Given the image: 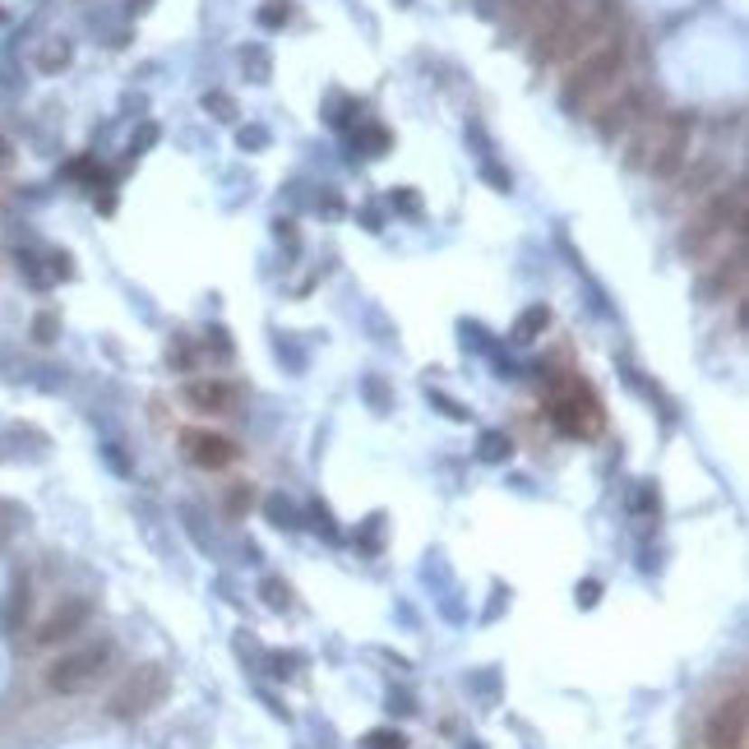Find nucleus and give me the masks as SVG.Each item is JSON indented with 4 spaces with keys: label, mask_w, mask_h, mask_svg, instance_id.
Instances as JSON below:
<instances>
[{
    "label": "nucleus",
    "mask_w": 749,
    "mask_h": 749,
    "mask_svg": "<svg viewBox=\"0 0 749 749\" xmlns=\"http://www.w3.org/2000/svg\"><path fill=\"white\" fill-rule=\"evenodd\" d=\"M689 135H694V116L676 111V116H657V121L639 126L634 139V163L648 167L652 176H676L689 163Z\"/></svg>",
    "instance_id": "obj_1"
},
{
    "label": "nucleus",
    "mask_w": 749,
    "mask_h": 749,
    "mask_svg": "<svg viewBox=\"0 0 749 749\" xmlns=\"http://www.w3.org/2000/svg\"><path fill=\"white\" fill-rule=\"evenodd\" d=\"M620 74H624V42L620 37H602V42H593L583 56H574L565 93L574 102H597V98L620 89Z\"/></svg>",
    "instance_id": "obj_2"
},
{
    "label": "nucleus",
    "mask_w": 749,
    "mask_h": 749,
    "mask_svg": "<svg viewBox=\"0 0 749 749\" xmlns=\"http://www.w3.org/2000/svg\"><path fill=\"white\" fill-rule=\"evenodd\" d=\"M111 661H116V648L107 639L98 643H84V648H70L61 652L47 671H42V685L47 694H61V698H74V694H89L107 671H111Z\"/></svg>",
    "instance_id": "obj_3"
},
{
    "label": "nucleus",
    "mask_w": 749,
    "mask_h": 749,
    "mask_svg": "<svg viewBox=\"0 0 749 749\" xmlns=\"http://www.w3.org/2000/svg\"><path fill=\"white\" fill-rule=\"evenodd\" d=\"M726 236H731V241H740V236H744V185H740V181H735L731 190H717L713 200L698 209V218H694L689 231H685V246H689L694 255H707V246H713V241H717V250H722Z\"/></svg>",
    "instance_id": "obj_4"
},
{
    "label": "nucleus",
    "mask_w": 749,
    "mask_h": 749,
    "mask_svg": "<svg viewBox=\"0 0 749 749\" xmlns=\"http://www.w3.org/2000/svg\"><path fill=\"white\" fill-rule=\"evenodd\" d=\"M163 698H167V671H163V666H139L135 676H126L121 685L111 689L107 713L121 717V722H135V717L153 713Z\"/></svg>",
    "instance_id": "obj_5"
},
{
    "label": "nucleus",
    "mask_w": 749,
    "mask_h": 749,
    "mask_svg": "<svg viewBox=\"0 0 749 749\" xmlns=\"http://www.w3.org/2000/svg\"><path fill=\"white\" fill-rule=\"evenodd\" d=\"M93 620V602L89 597H61L42 624L33 629V648H56V643H70L74 634H84V624Z\"/></svg>",
    "instance_id": "obj_6"
},
{
    "label": "nucleus",
    "mask_w": 749,
    "mask_h": 749,
    "mask_svg": "<svg viewBox=\"0 0 749 749\" xmlns=\"http://www.w3.org/2000/svg\"><path fill=\"white\" fill-rule=\"evenodd\" d=\"M749 707H744V685H735L717 707H713V717H707V749H749Z\"/></svg>",
    "instance_id": "obj_7"
},
{
    "label": "nucleus",
    "mask_w": 749,
    "mask_h": 749,
    "mask_svg": "<svg viewBox=\"0 0 749 749\" xmlns=\"http://www.w3.org/2000/svg\"><path fill=\"white\" fill-rule=\"evenodd\" d=\"M181 449H185V458L194 463V467H204V472H222V467H231L236 458H241V449H236V440L231 435H218V430H181Z\"/></svg>",
    "instance_id": "obj_8"
},
{
    "label": "nucleus",
    "mask_w": 749,
    "mask_h": 749,
    "mask_svg": "<svg viewBox=\"0 0 749 749\" xmlns=\"http://www.w3.org/2000/svg\"><path fill=\"white\" fill-rule=\"evenodd\" d=\"M550 417H556V426L565 430V435H597L602 430V407L587 398L578 384H569L560 398L550 403Z\"/></svg>",
    "instance_id": "obj_9"
},
{
    "label": "nucleus",
    "mask_w": 749,
    "mask_h": 749,
    "mask_svg": "<svg viewBox=\"0 0 749 749\" xmlns=\"http://www.w3.org/2000/svg\"><path fill=\"white\" fill-rule=\"evenodd\" d=\"M181 398L194 407V412H209V417H231L241 407V389L231 379H218V375H200L181 389Z\"/></svg>",
    "instance_id": "obj_10"
},
{
    "label": "nucleus",
    "mask_w": 749,
    "mask_h": 749,
    "mask_svg": "<svg viewBox=\"0 0 749 749\" xmlns=\"http://www.w3.org/2000/svg\"><path fill=\"white\" fill-rule=\"evenodd\" d=\"M731 287V296H744V255L735 250L731 259H722V273H717V292H726Z\"/></svg>",
    "instance_id": "obj_11"
},
{
    "label": "nucleus",
    "mask_w": 749,
    "mask_h": 749,
    "mask_svg": "<svg viewBox=\"0 0 749 749\" xmlns=\"http://www.w3.org/2000/svg\"><path fill=\"white\" fill-rule=\"evenodd\" d=\"M65 61H70V47H65V42H51V47L37 51V65H42V70H61Z\"/></svg>",
    "instance_id": "obj_12"
},
{
    "label": "nucleus",
    "mask_w": 749,
    "mask_h": 749,
    "mask_svg": "<svg viewBox=\"0 0 749 749\" xmlns=\"http://www.w3.org/2000/svg\"><path fill=\"white\" fill-rule=\"evenodd\" d=\"M546 320H550V310H541V305H537V310H528L523 320H519V338L528 342V338H532L537 329H546Z\"/></svg>",
    "instance_id": "obj_13"
},
{
    "label": "nucleus",
    "mask_w": 749,
    "mask_h": 749,
    "mask_svg": "<svg viewBox=\"0 0 749 749\" xmlns=\"http://www.w3.org/2000/svg\"><path fill=\"white\" fill-rule=\"evenodd\" d=\"M366 744H370V749H407V740H403L398 731H370Z\"/></svg>",
    "instance_id": "obj_14"
},
{
    "label": "nucleus",
    "mask_w": 749,
    "mask_h": 749,
    "mask_svg": "<svg viewBox=\"0 0 749 749\" xmlns=\"http://www.w3.org/2000/svg\"><path fill=\"white\" fill-rule=\"evenodd\" d=\"M259 19H264L268 28H278V23H287V5H283V0H273V5H268Z\"/></svg>",
    "instance_id": "obj_15"
},
{
    "label": "nucleus",
    "mask_w": 749,
    "mask_h": 749,
    "mask_svg": "<svg viewBox=\"0 0 749 749\" xmlns=\"http://www.w3.org/2000/svg\"><path fill=\"white\" fill-rule=\"evenodd\" d=\"M51 333H56V320L42 314V320H37V342H51Z\"/></svg>",
    "instance_id": "obj_16"
},
{
    "label": "nucleus",
    "mask_w": 749,
    "mask_h": 749,
    "mask_svg": "<svg viewBox=\"0 0 749 749\" xmlns=\"http://www.w3.org/2000/svg\"><path fill=\"white\" fill-rule=\"evenodd\" d=\"M10 157H14V153H10V139H0V167H10Z\"/></svg>",
    "instance_id": "obj_17"
},
{
    "label": "nucleus",
    "mask_w": 749,
    "mask_h": 749,
    "mask_svg": "<svg viewBox=\"0 0 749 749\" xmlns=\"http://www.w3.org/2000/svg\"><path fill=\"white\" fill-rule=\"evenodd\" d=\"M519 5H523V0H519Z\"/></svg>",
    "instance_id": "obj_18"
}]
</instances>
